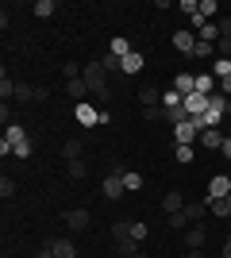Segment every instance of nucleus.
Returning <instances> with one entry per match:
<instances>
[{
  "label": "nucleus",
  "mask_w": 231,
  "mask_h": 258,
  "mask_svg": "<svg viewBox=\"0 0 231 258\" xmlns=\"http://www.w3.org/2000/svg\"><path fill=\"white\" fill-rule=\"evenodd\" d=\"M162 104H166V108H177V104H185V97H181L177 89H170V93L162 97Z\"/></svg>",
  "instance_id": "32"
},
{
  "label": "nucleus",
  "mask_w": 231,
  "mask_h": 258,
  "mask_svg": "<svg viewBox=\"0 0 231 258\" xmlns=\"http://www.w3.org/2000/svg\"><path fill=\"white\" fill-rule=\"evenodd\" d=\"M131 239H135V243H143V239H146V224H131Z\"/></svg>",
  "instance_id": "40"
},
{
  "label": "nucleus",
  "mask_w": 231,
  "mask_h": 258,
  "mask_svg": "<svg viewBox=\"0 0 231 258\" xmlns=\"http://www.w3.org/2000/svg\"><path fill=\"white\" fill-rule=\"evenodd\" d=\"M220 151H223V154L231 158V139H223V147H220Z\"/></svg>",
  "instance_id": "43"
},
{
  "label": "nucleus",
  "mask_w": 231,
  "mask_h": 258,
  "mask_svg": "<svg viewBox=\"0 0 231 258\" xmlns=\"http://www.w3.org/2000/svg\"><path fill=\"white\" fill-rule=\"evenodd\" d=\"M66 224H69V231H85L89 227V208H69Z\"/></svg>",
  "instance_id": "10"
},
{
  "label": "nucleus",
  "mask_w": 231,
  "mask_h": 258,
  "mask_svg": "<svg viewBox=\"0 0 231 258\" xmlns=\"http://www.w3.org/2000/svg\"><path fill=\"white\" fill-rule=\"evenodd\" d=\"M123 193H127V189H123V173L112 170L108 177H104V197H108V201H120Z\"/></svg>",
  "instance_id": "5"
},
{
  "label": "nucleus",
  "mask_w": 231,
  "mask_h": 258,
  "mask_svg": "<svg viewBox=\"0 0 231 258\" xmlns=\"http://www.w3.org/2000/svg\"><path fill=\"white\" fill-rule=\"evenodd\" d=\"M73 116H77L81 127H97L100 123V108L97 104H73Z\"/></svg>",
  "instance_id": "3"
},
{
  "label": "nucleus",
  "mask_w": 231,
  "mask_h": 258,
  "mask_svg": "<svg viewBox=\"0 0 231 258\" xmlns=\"http://www.w3.org/2000/svg\"><path fill=\"white\" fill-rule=\"evenodd\" d=\"M212 50H216V43H204V39H197V50H193V58H212Z\"/></svg>",
  "instance_id": "30"
},
{
  "label": "nucleus",
  "mask_w": 231,
  "mask_h": 258,
  "mask_svg": "<svg viewBox=\"0 0 231 258\" xmlns=\"http://www.w3.org/2000/svg\"><path fill=\"white\" fill-rule=\"evenodd\" d=\"M54 12H58L54 0H35V16H43V20H46V16H54Z\"/></svg>",
  "instance_id": "24"
},
{
  "label": "nucleus",
  "mask_w": 231,
  "mask_h": 258,
  "mask_svg": "<svg viewBox=\"0 0 231 258\" xmlns=\"http://www.w3.org/2000/svg\"><path fill=\"white\" fill-rule=\"evenodd\" d=\"M174 158L181 162V166H189V162H193V147H177V151H174Z\"/></svg>",
  "instance_id": "34"
},
{
  "label": "nucleus",
  "mask_w": 231,
  "mask_h": 258,
  "mask_svg": "<svg viewBox=\"0 0 231 258\" xmlns=\"http://www.w3.org/2000/svg\"><path fill=\"white\" fill-rule=\"evenodd\" d=\"M81 77H85L89 93H97L100 100H108V85H104V66H100V62H89V66H85V74H81Z\"/></svg>",
  "instance_id": "1"
},
{
  "label": "nucleus",
  "mask_w": 231,
  "mask_h": 258,
  "mask_svg": "<svg viewBox=\"0 0 231 258\" xmlns=\"http://www.w3.org/2000/svg\"><path fill=\"white\" fill-rule=\"evenodd\" d=\"M189 258H204V250H189Z\"/></svg>",
  "instance_id": "45"
},
{
  "label": "nucleus",
  "mask_w": 231,
  "mask_h": 258,
  "mask_svg": "<svg viewBox=\"0 0 231 258\" xmlns=\"http://www.w3.org/2000/svg\"><path fill=\"white\" fill-rule=\"evenodd\" d=\"M174 46L181 54H189L193 58V50H197V39H193V31H174Z\"/></svg>",
  "instance_id": "11"
},
{
  "label": "nucleus",
  "mask_w": 231,
  "mask_h": 258,
  "mask_svg": "<svg viewBox=\"0 0 231 258\" xmlns=\"http://www.w3.org/2000/svg\"><path fill=\"white\" fill-rule=\"evenodd\" d=\"M143 119H150V123L154 119H166V108H143Z\"/></svg>",
  "instance_id": "36"
},
{
  "label": "nucleus",
  "mask_w": 231,
  "mask_h": 258,
  "mask_svg": "<svg viewBox=\"0 0 231 258\" xmlns=\"http://www.w3.org/2000/svg\"><path fill=\"white\" fill-rule=\"evenodd\" d=\"M185 243H189V250H204V243H208V231H204L200 224H193V227L185 231Z\"/></svg>",
  "instance_id": "9"
},
{
  "label": "nucleus",
  "mask_w": 231,
  "mask_h": 258,
  "mask_svg": "<svg viewBox=\"0 0 231 258\" xmlns=\"http://www.w3.org/2000/svg\"><path fill=\"white\" fill-rule=\"evenodd\" d=\"M227 74H231V58H223V54H220V58L212 62V77H216V81H223Z\"/></svg>",
  "instance_id": "21"
},
{
  "label": "nucleus",
  "mask_w": 231,
  "mask_h": 258,
  "mask_svg": "<svg viewBox=\"0 0 231 258\" xmlns=\"http://www.w3.org/2000/svg\"><path fill=\"white\" fill-rule=\"evenodd\" d=\"M123 189H127V193H139V189H143V173L123 170Z\"/></svg>",
  "instance_id": "19"
},
{
  "label": "nucleus",
  "mask_w": 231,
  "mask_h": 258,
  "mask_svg": "<svg viewBox=\"0 0 231 258\" xmlns=\"http://www.w3.org/2000/svg\"><path fill=\"white\" fill-rule=\"evenodd\" d=\"M197 93L212 97V93H216V77H212V74H197Z\"/></svg>",
  "instance_id": "20"
},
{
  "label": "nucleus",
  "mask_w": 231,
  "mask_h": 258,
  "mask_svg": "<svg viewBox=\"0 0 231 258\" xmlns=\"http://www.w3.org/2000/svg\"><path fill=\"white\" fill-rule=\"evenodd\" d=\"M208 97H204V93H189L185 97V112H189V119H197V116H204V112H208Z\"/></svg>",
  "instance_id": "4"
},
{
  "label": "nucleus",
  "mask_w": 231,
  "mask_h": 258,
  "mask_svg": "<svg viewBox=\"0 0 231 258\" xmlns=\"http://www.w3.org/2000/svg\"><path fill=\"white\" fill-rule=\"evenodd\" d=\"M81 151H85V147H81V139H69L66 147H62V154H66V162H77V158H81Z\"/></svg>",
  "instance_id": "23"
},
{
  "label": "nucleus",
  "mask_w": 231,
  "mask_h": 258,
  "mask_svg": "<svg viewBox=\"0 0 231 258\" xmlns=\"http://www.w3.org/2000/svg\"><path fill=\"white\" fill-rule=\"evenodd\" d=\"M120 70L123 74H139V70H143V54H127V58H120Z\"/></svg>",
  "instance_id": "17"
},
{
  "label": "nucleus",
  "mask_w": 231,
  "mask_h": 258,
  "mask_svg": "<svg viewBox=\"0 0 231 258\" xmlns=\"http://www.w3.org/2000/svg\"><path fill=\"white\" fill-rule=\"evenodd\" d=\"M227 193H231V177L227 173H216L208 181V201H220V197H227Z\"/></svg>",
  "instance_id": "6"
},
{
  "label": "nucleus",
  "mask_w": 231,
  "mask_h": 258,
  "mask_svg": "<svg viewBox=\"0 0 231 258\" xmlns=\"http://www.w3.org/2000/svg\"><path fill=\"white\" fill-rule=\"evenodd\" d=\"M220 93H227V97H231V74H227V77L220 81Z\"/></svg>",
  "instance_id": "42"
},
{
  "label": "nucleus",
  "mask_w": 231,
  "mask_h": 258,
  "mask_svg": "<svg viewBox=\"0 0 231 258\" xmlns=\"http://www.w3.org/2000/svg\"><path fill=\"white\" fill-rule=\"evenodd\" d=\"M158 97H162V93H158L154 85H143V89H139V104H143V108H158Z\"/></svg>",
  "instance_id": "16"
},
{
  "label": "nucleus",
  "mask_w": 231,
  "mask_h": 258,
  "mask_svg": "<svg viewBox=\"0 0 231 258\" xmlns=\"http://www.w3.org/2000/svg\"><path fill=\"white\" fill-rule=\"evenodd\" d=\"M0 97H4V104H8V97H16V81H12L8 74L0 77Z\"/></svg>",
  "instance_id": "27"
},
{
  "label": "nucleus",
  "mask_w": 231,
  "mask_h": 258,
  "mask_svg": "<svg viewBox=\"0 0 231 258\" xmlns=\"http://www.w3.org/2000/svg\"><path fill=\"white\" fill-rule=\"evenodd\" d=\"M200 119H204V131H208V127H220L223 112H220V108H208V112H204V116H200Z\"/></svg>",
  "instance_id": "25"
},
{
  "label": "nucleus",
  "mask_w": 231,
  "mask_h": 258,
  "mask_svg": "<svg viewBox=\"0 0 231 258\" xmlns=\"http://www.w3.org/2000/svg\"><path fill=\"white\" fill-rule=\"evenodd\" d=\"M112 235H116V243H120V239H131V224H127V220H120V224L112 227Z\"/></svg>",
  "instance_id": "31"
},
{
  "label": "nucleus",
  "mask_w": 231,
  "mask_h": 258,
  "mask_svg": "<svg viewBox=\"0 0 231 258\" xmlns=\"http://www.w3.org/2000/svg\"><path fill=\"white\" fill-rule=\"evenodd\" d=\"M66 173H69V177H73V181H81V177H85V162H81V158H77V162H69V166H66Z\"/></svg>",
  "instance_id": "29"
},
{
  "label": "nucleus",
  "mask_w": 231,
  "mask_h": 258,
  "mask_svg": "<svg viewBox=\"0 0 231 258\" xmlns=\"http://www.w3.org/2000/svg\"><path fill=\"white\" fill-rule=\"evenodd\" d=\"M12 154H16V158H31V143H20V147H16Z\"/></svg>",
  "instance_id": "41"
},
{
  "label": "nucleus",
  "mask_w": 231,
  "mask_h": 258,
  "mask_svg": "<svg viewBox=\"0 0 231 258\" xmlns=\"http://www.w3.org/2000/svg\"><path fill=\"white\" fill-rule=\"evenodd\" d=\"M162 208H166V216L181 212V208H185V197H181V193L174 189V193H166V197H162Z\"/></svg>",
  "instance_id": "14"
},
{
  "label": "nucleus",
  "mask_w": 231,
  "mask_h": 258,
  "mask_svg": "<svg viewBox=\"0 0 231 258\" xmlns=\"http://www.w3.org/2000/svg\"><path fill=\"white\" fill-rule=\"evenodd\" d=\"M100 66H104V74H112V70H120V58L116 54H100Z\"/></svg>",
  "instance_id": "33"
},
{
  "label": "nucleus",
  "mask_w": 231,
  "mask_h": 258,
  "mask_svg": "<svg viewBox=\"0 0 231 258\" xmlns=\"http://www.w3.org/2000/svg\"><path fill=\"white\" fill-rule=\"evenodd\" d=\"M116 250H120L123 258H131V254H139V243H135V239H120V243H116Z\"/></svg>",
  "instance_id": "26"
},
{
  "label": "nucleus",
  "mask_w": 231,
  "mask_h": 258,
  "mask_svg": "<svg viewBox=\"0 0 231 258\" xmlns=\"http://www.w3.org/2000/svg\"><path fill=\"white\" fill-rule=\"evenodd\" d=\"M16 100H35V89L31 85H16Z\"/></svg>",
  "instance_id": "35"
},
{
  "label": "nucleus",
  "mask_w": 231,
  "mask_h": 258,
  "mask_svg": "<svg viewBox=\"0 0 231 258\" xmlns=\"http://www.w3.org/2000/svg\"><path fill=\"white\" fill-rule=\"evenodd\" d=\"M208 212H216L220 220H231V205H227V197H220V201H208Z\"/></svg>",
  "instance_id": "22"
},
{
  "label": "nucleus",
  "mask_w": 231,
  "mask_h": 258,
  "mask_svg": "<svg viewBox=\"0 0 231 258\" xmlns=\"http://www.w3.org/2000/svg\"><path fill=\"white\" fill-rule=\"evenodd\" d=\"M223 139H227V135H223L220 127H208V131H204V135H200V143H204L208 151H220V147H223Z\"/></svg>",
  "instance_id": "13"
},
{
  "label": "nucleus",
  "mask_w": 231,
  "mask_h": 258,
  "mask_svg": "<svg viewBox=\"0 0 231 258\" xmlns=\"http://www.w3.org/2000/svg\"><path fill=\"white\" fill-rule=\"evenodd\" d=\"M20 143H27V135H23V127H20V123H8V131H4V139H0V154L16 151Z\"/></svg>",
  "instance_id": "2"
},
{
  "label": "nucleus",
  "mask_w": 231,
  "mask_h": 258,
  "mask_svg": "<svg viewBox=\"0 0 231 258\" xmlns=\"http://www.w3.org/2000/svg\"><path fill=\"white\" fill-rule=\"evenodd\" d=\"M131 258H150V254H143V250H139V254H131Z\"/></svg>",
  "instance_id": "46"
},
{
  "label": "nucleus",
  "mask_w": 231,
  "mask_h": 258,
  "mask_svg": "<svg viewBox=\"0 0 231 258\" xmlns=\"http://www.w3.org/2000/svg\"><path fill=\"white\" fill-rule=\"evenodd\" d=\"M166 224H170V227H185L189 220H185V212H174V216H166Z\"/></svg>",
  "instance_id": "39"
},
{
  "label": "nucleus",
  "mask_w": 231,
  "mask_h": 258,
  "mask_svg": "<svg viewBox=\"0 0 231 258\" xmlns=\"http://www.w3.org/2000/svg\"><path fill=\"white\" fill-rule=\"evenodd\" d=\"M46 247H50V254H54V258H77V247H73V239H50Z\"/></svg>",
  "instance_id": "8"
},
{
  "label": "nucleus",
  "mask_w": 231,
  "mask_h": 258,
  "mask_svg": "<svg viewBox=\"0 0 231 258\" xmlns=\"http://www.w3.org/2000/svg\"><path fill=\"white\" fill-rule=\"evenodd\" d=\"M108 54H116V58H127V54H131V43H127L123 35H116V39L108 43Z\"/></svg>",
  "instance_id": "18"
},
{
  "label": "nucleus",
  "mask_w": 231,
  "mask_h": 258,
  "mask_svg": "<svg viewBox=\"0 0 231 258\" xmlns=\"http://www.w3.org/2000/svg\"><path fill=\"white\" fill-rule=\"evenodd\" d=\"M216 12H220V8H216V0H200V20H204V23H212Z\"/></svg>",
  "instance_id": "28"
},
{
  "label": "nucleus",
  "mask_w": 231,
  "mask_h": 258,
  "mask_svg": "<svg viewBox=\"0 0 231 258\" xmlns=\"http://www.w3.org/2000/svg\"><path fill=\"white\" fill-rule=\"evenodd\" d=\"M174 89L181 93V97H189V93H197V77H193V74H177L174 77Z\"/></svg>",
  "instance_id": "12"
},
{
  "label": "nucleus",
  "mask_w": 231,
  "mask_h": 258,
  "mask_svg": "<svg viewBox=\"0 0 231 258\" xmlns=\"http://www.w3.org/2000/svg\"><path fill=\"white\" fill-rule=\"evenodd\" d=\"M66 93L73 100H85L89 97V85H85V77H73V81H66Z\"/></svg>",
  "instance_id": "15"
},
{
  "label": "nucleus",
  "mask_w": 231,
  "mask_h": 258,
  "mask_svg": "<svg viewBox=\"0 0 231 258\" xmlns=\"http://www.w3.org/2000/svg\"><path fill=\"white\" fill-rule=\"evenodd\" d=\"M223 258H231V235H227V243H223Z\"/></svg>",
  "instance_id": "44"
},
{
  "label": "nucleus",
  "mask_w": 231,
  "mask_h": 258,
  "mask_svg": "<svg viewBox=\"0 0 231 258\" xmlns=\"http://www.w3.org/2000/svg\"><path fill=\"white\" fill-rule=\"evenodd\" d=\"M16 193V181H12V177H0V197H12Z\"/></svg>",
  "instance_id": "38"
},
{
  "label": "nucleus",
  "mask_w": 231,
  "mask_h": 258,
  "mask_svg": "<svg viewBox=\"0 0 231 258\" xmlns=\"http://www.w3.org/2000/svg\"><path fill=\"white\" fill-rule=\"evenodd\" d=\"M216 23H220V39H223V43H231V20L223 16V20H216Z\"/></svg>",
  "instance_id": "37"
},
{
  "label": "nucleus",
  "mask_w": 231,
  "mask_h": 258,
  "mask_svg": "<svg viewBox=\"0 0 231 258\" xmlns=\"http://www.w3.org/2000/svg\"><path fill=\"white\" fill-rule=\"evenodd\" d=\"M223 135H227V139H231V123H227V131H223Z\"/></svg>",
  "instance_id": "47"
},
{
  "label": "nucleus",
  "mask_w": 231,
  "mask_h": 258,
  "mask_svg": "<svg viewBox=\"0 0 231 258\" xmlns=\"http://www.w3.org/2000/svg\"><path fill=\"white\" fill-rule=\"evenodd\" d=\"M227 235H231V220H227Z\"/></svg>",
  "instance_id": "48"
},
{
  "label": "nucleus",
  "mask_w": 231,
  "mask_h": 258,
  "mask_svg": "<svg viewBox=\"0 0 231 258\" xmlns=\"http://www.w3.org/2000/svg\"><path fill=\"white\" fill-rule=\"evenodd\" d=\"M227 205H231V193H227Z\"/></svg>",
  "instance_id": "49"
},
{
  "label": "nucleus",
  "mask_w": 231,
  "mask_h": 258,
  "mask_svg": "<svg viewBox=\"0 0 231 258\" xmlns=\"http://www.w3.org/2000/svg\"><path fill=\"white\" fill-rule=\"evenodd\" d=\"M181 212H185L189 224H200V220L208 216V201H185V208H181Z\"/></svg>",
  "instance_id": "7"
}]
</instances>
